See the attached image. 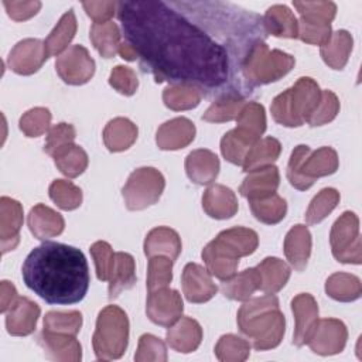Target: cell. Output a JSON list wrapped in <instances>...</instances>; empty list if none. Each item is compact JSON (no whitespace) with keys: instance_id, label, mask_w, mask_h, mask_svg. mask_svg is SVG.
<instances>
[{"instance_id":"cell-30","label":"cell","mask_w":362,"mask_h":362,"mask_svg":"<svg viewBox=\"0 0 362 362\" xmlns=\"http://www.w3.org/2000/svg\"><path fill=\"white\" fill-rule=\"evenodd\" d=\"M354 38L346 30L334 31L329 40L321 45L320 54L322 61L332 69H342L352 51Z\"/></svg>"},{"instance_id":"cell-7","label":"cell","mask_w":362,"mask_h":362,"mask_svg":"<svg viewBox=\"0 0 362 362\" xmlns=\"http://www.w3.org/2000/svg\"><path fill=\"white\" fill-rule=\"evenodd\" d=\"M338 154L332 147L324 146L315 151L305 144L297 146L290 156L287 164L288 182L300 189L305 191L320 177H327L338 170Z\"/></svg>"},{"instance_id":"cell-15","label":"cell","mask_w":362,"mask_h":362,"mask_svg":"<svg viewBox=\"0 0 362 362\" xmlns=\"http://www.w3.org/2000/svg\"><path fill=\"white\" fill-rule=\"evenodd\" d=\"M182 293L189 303H206L218 291L211 273L198 263L185 264L181 276Z\"/></svg>"},{"instance_id":"cell-23","label":"cell","mask_w":362,"mask_h":362,"mask_svg":"<svg viewBox=\"0 0 362 362\" xmlns=\"http://www.w3.org/2000/svg\"><path fill=\"white\" fill-rule=\"evenodd\" d=\"M219 168L218 156L206 148L194 150L185 158V173L188 178L198 185H208L215 181Z\"/></svg>"},{"instance_id":"cell-13","label":"cell","mask_w":362,"mask_h":362,"mask_svg":"<svg viewBox=\"0 0 362 362\" xmlns=\"http://www.w3.org/2000/svg\"><path fill=\"white\" fill-rule=\"evenodd\" d=\"M184 310L181 294L173 288H158L148 293L146 313L150 321L161 327H170L181 318Z\"/></svg>"},{"instance_id":"cell-22","label":"cell","mask_w":362,"mask_h":362,"mask_svg":"<svg viewBox=\"0 0 362 362\" xmlns=\"http://www.w3.org/2000/svg\"><path fill=\"white\" fill-rule=\"evenodd\" d=\"M167 344L177 352H194L202 341V328L199 322L191 317H181L168 327L165 334Z\"/></svg>"},{"instance_id":"cell-53","label":"cell","mask_w":362,"mask_h":362,"mask_svg":"<svg viewBox=\"0 0 362 362\" xmlns=\"http://www.w3.org/2000/svg\"><path fill=\"white\" fill-rule=\"evenodd\" d=\"M90 255L95 263L96 276L100 281H109L112 269L115 266V256L112 246L105 240H98L90 246Z\"/></svg>"},{"instance_id":"cell-18","label":"cell","mask_w":362,"mask_h":362,"mask_svg":"<svg viewBox=\"0 0 362 362\" xmlns=\"http://www.w3.org/2000/svg\"><path fill=\"white\" fill-rule=\"evenodd\" d=\"M40 305L27 297H17L6 314V328L10 335L25 337L34 332L40 317Z\"/></svg>"},{"instance_id":"cell-14","label":"cell","mask_w":362,"mask_h":362,"mask_svg":"<svg viewBox=\"0 0 362 362\" xmlns=\"http://www.w3.org/2000/svg\"><path fill=\"white\" fill-rule=\"evenodd\" d=\"M45 42L38 38H25L18 41L8 54L7 65L18 75H33L48 58Z\"/></svg>"},{"instance_id":"cell-28","label":"cell","mask_w":362,"mask_h":362,"mask_svg":"<svg viewBox=\"0 0 362 362\" xmlns=\"http://www.w3.org/2000/svg\"><path fill=\"white\" fill-rule=\"evenodd\" d=\"M262 21L266 34L281 38H297L298 35V21L294 13L284 4L269 7Z\"/></svg>"},{"instance_id":"cell-49","label":"cell","mask_w":362,"mask_h":362,"mask_svg":"<svg viewBox=\"0 0 362 362\" xmlns=\"http://www.w3.org/2000/svg\"><path fill=\"white\" fill-rule=\"evenodd\" d=\"M147 267V290L154 291L167 287L173 280V263L167 256H151L148 257Z\"/></svg>"},{"instance_id":"cell-6","label":"cell","mask_w":362,"mask_h":362,"mask_svg":"<svg viewBox=\"0 0 362 362\" xmlns=\"http://www.w3.org/2000/svg\"><path fill=\"white\" fill-rule=\"evenodd\" d=\"M294 64L293 55L280 49H270L264 41H257L250 47L242 64L240 72L245 88L252 90L256 86L276 82L287 75Z\"/></svg>"},{"instance_id":"cell-3","label":"cell","mask_w":362,"mask_h":362,"mask_svg":"<svg viewBox=\"0 0 362 362\" xmlns=\"http://www.w3.org/2000/svg\"><path fill=\"white\" fill-rule=\"evenodd\" d=\"M238 327L257 351L279 346L286 331V318L279 308V298L266 294L246 300L238 311Z\"/></svg>"},{"instance_id":"cell-2","label":"cell","mask_w":362,"mask_h":362,"mask_svg":"<svg viewBox=\"0 0 362 362\" xmlns=\"http://www.w3.org/2000/svg\"><path fill=\"white\" fill-rule=\"evenodd\" d=\"M21 274L25 286L48 304L79 303L89 288L85 255L69 245L44 242L25 257Z\"/></svg>"},{"instance_id":"cell-29","label":"cell","mask_w":362,"mask_h":362,"mask_svg":"<svg viewBox=\"0 0 362 362\" xmlns=\"http://www.w3.org/2000/svg\"><path fill=\"white\" fill-rule=\"evenodd\" d=\"M137 133V126L132 120L126 117H115L105 126L103 143L109 151H124L133 146Z\"/></svg>"},{"instance_id":"cell-41","label":"cell","mask_w":362,"mask_h":362,"mask_svg":"<svg viewBox=\"0 0 362 362\" xmlns=\"http://www.w3.org/2000/svg\"><path fill=\"white\" fill-rule=\"evenodd\" d=\"M90 41L103 58H113L120 47V30L116 23L107 21L90 27Z\"/></svg>"},{"instance_id":"cell-27","label":"cell","mask_w":362,"mask_h":362,"mask_svg":"<svg viewBox=\"0 0 362 362\" xmlns=\"http://www.w3.org/2000/svg\"><path fill=\"white\" fill-rule=\"evenodd\" d=\"M144 253L146 256H167L175 260L182 249L180 235L167 226H157L151 229L144 239Z\"/></svg>"},{"instance_id":"cell-8","label":"cell","mask_w":362,"mask_h":362,"mask_svg":"<svg viewBox=\"0 0 362 362\" xmlns=\"http://www.w3.org/2000/svg\"><path fill=\"white\" fill-rule=\"evenodd\" d=\"M129 344V318L117 305H107L99 311L96 328L92 337L93 351L98 359H119Z\"/></svg>"},{"instance_id":"cell-59","label":"cell","mask_w":362,"mask_h":362,"mask_svg":"<svg viewBox=\"0 0 362 362\" xmlns=\"http://www.w3.org/2000/svg\"><path fill=\"white\" fill-rule=\"evenodd\" d=\"M17 290L13 283L3 280L0 284V311L7 313V310L17 300Z\"/></svg>"},{"instance_id":"cell-36","label":"cell","mask_w":362,"mask_h":362,"mask_svg":"<svg viewBox=\"0 0 362 362\" xmlns=\"http://www.w3.org/2000/svg\"><path fill=\"white\" fill-rule=\"evenodd\" d=\"M281 153V144L274 137H264L257 140L247 151L242 168L245 173L272 165Z\"/></svg>"},{"instance_id":"cell-1","label":"cell","mask_w":362,"mask_h":362,"mask_svg":"<svg viewBox=\"0 0 362 362\" xmlns=\"http://www.w3.org/2000/svg\"><path fill=\"white\" fill-rule=\"evenodd\" d=\"M188 6L189 14L174 3L133 0L117 1L116 11L126 42L156 82L188 83L208 95L238 93L230 83L236 74L242 76L250 47L266 37L262 18L222 3L208 11L204 3L202 10L198 3Z\"/></svg>"},{"instance_id":"cell-58","label":"cell","mask_w":362,"mask_h":362,"mask_svg":"<svg viewBox=\"0 0 362 362\" xmlns=\"http://www.w3.org/2000/svg\"><path fill=\"white\" fill-rule=\"evenodd\" d=\"M6 11L14 21H24L35 16L41 8V1H3Z\"/></svg>"},{"instance_id":"cell-11","label":"cell","mask_w":362,"mask_h":362,"mask_svg":"<svg viewBox=\"0 0 362 362\" xmlns=\"http://www.w3.org/2000/svg\"><path fill=\"white\" fill-rule=\"evenodd\" d=\"M59 78L68 85H83L95 74V61L83 45H72L55 61Z\"/></svg>"},{"instance_id":"cell-16","label":"cell","mask_w":362,"mask_h":362,"mask_svg":"<svg viewBox=\"0 0 362 362\" xmlns=\"http://www.w3.org/2000/svg\"><path fill=\"white\" fill-rule=\"evenodd\" d=\"M291 311L296 320L293 344L303 346L308 342L318 322V304L311 294L300 293L291 300Z\"/></svg>"},{"instance_id":"cell-45","label":"cell","mask_w":362,"mask_h":362,"mask_svg":"<svg viewBox=\"0 0 362 362\" xmlns=\"http://www.w3.org/2000/svg\"><path fill=\"white\" fill-rule=\"evenodd\" d=\"M250 354V344L233 334L222 335L215 345V355L221 362H243Z\"/></svg>"},{"instance_id":"cell-54","label":"cell","mask_w":362,"mask_h":362,"mask_svg":"<svg viewBox=\"0 0 362 362\" xmlns=\"http://www.w3.org/2000/svg\"><path fill=\"white\" fill-rule=\"evenodd\" d=\"M109 85L124 96H132L139 88L136 72L124 65H116L109 76Z\"/></svg>"},{"instance_id":"cell-55","label":"cell","mask_w":362,"mask_h":362,"mask_svg":"<svg viewBox=\"0 0 362 362\" xmlns=\"http://www.w3.org/2000/svg\"><path fill=\"white\" fill-rule=\"evenodd\" d=\"M75 137H76V132H75V127L72 124H69V123H58V124L52 126L48 130L45 146H44V151L47 154L52 156L59 148H62V147H65L68 144H72Z\"/></svg>"},{"instance_id":"cell-12","label":"cell","mask_w":362,"mask_h":362,"mask_svg":"<svg viewBox=\"0 0 362 362\" xmlns=\"http://www.w3.org/2000/svg\"><path fill=\"white\" fill-rule=\"evenodd\" d=\"M348 339L345 324L337 318L318 320L307 345L314 354L328 356L344 351Z\"/></svg>"},{"instance_id":"cell-48","label":"cell","mask_w":362,"mask_h":362,"mask_svg":"<svg viewBox=\"0 0 362 362\" xmlns=\"http://www.w3.org/2000/svg\"><path fill=\"white\" fill-rule=\"evenodd\" d=\"M82 327V314L79 311H49L44 317V329L49 332L75 335Z\"/></svg>"},{"instance_id":"cell-60","label":"cell","mask_w":362,"mask_h":362,"mask_svg":"<svg viewBox=\"0 0 362 362\" xmlns=\"http://www.w3.org/2000/svg\"><path fill=\"white\" fill-rule=\"evenodd\" d=\"M119 54L123 59L126 61H136L137 59V54L136 51L132 48V45L129 42H122L119 47Z\"/></svg>"},{"instance_id":"cell-46","label":"cell","mask_w":362,"mask_h":362,"mask_svg":"<svg viewBox=\"0 0 362 362\" xmlns=\"http://www.w3.org/2000/svg\"><path fill=\"white\" fill-rule=\"evenodd\" d=\"M49 198L64 211H72L82 204V191L66 180H55L49 185Z\"/></svg>"},{"instance_id":"cell-26","label":"cell","mask_w":362,"mask_h":362,"mask_svg":"<svg viewBox=\"0 0 362 362\" xmlns=\"http://www.w3.org/2000/svg\"><path fill=\"white\" fill-rule=\"evenodd\" d=\"M311 233L305 225H294L284 238V255L288 263L297 272H303L307 267L311 255Z\"/></svg>"},{"instance_id":"cell-31","label":"cell","mask_w":362,"mask_h":362,"mask_svg":"<svg viewBox=\"0 0 362 362\" xmlns=\"http://www.w3.org/2000/svg\"><path fill=\"white\" fill-rule=\"evenodd\" d=\"M260 274V288L266 294H276L288 281L291 270L279 257H266L256 266Z\"/></svg>"},{"instance_id":"cell-21","label":"cell","mask_w":362,"mask_h":362,"mask_svg":"<svg viewBox=\"0 0 362 362\" xmlns=\"http://www.w3.org/2000/svg\"><path fill=\"white\" fill-rule=\"evenodd\" d=\"M280 184V174L276 165H266L249 171L247 177L239 187L242 197L247 199H259L274 194Z\"/></svg>"},{"instance_id":"cell-57","label":"cell","mask_w":362,"mask_h":362,"mask_svg":"<svg viewBox=\"0 0 362 362\" xmlns=\"http://www.w3.org/2000/svg\"><path fill=\"white\" fill-rule=\"evenodd\" d=\"M82 6L86 14L93 20V24L110 21V17H113L117 10L116 1H83Z\"/></svg>"},{"instance_id":"cell-20","label":"cell","mask_w":362,"mask_h":362,"mask_svg":"<svg viewBox=\"0 0 362 362\" xmlns=\"http://www.w3.org/2000/svg\"><path fill=\"white\" fill-rule=\"evenodd\" d=\"M195 139V126L187 117H174L163 123L156 133V143L161 150H180Z\"/></svg>"},{"instance_id":"cell-17","label":"cell","mask_w":362,"mask_h":362,"mask_svg":"<svg viewBox=\"0 0 362 362\" xmlns=\"http://www.w3.org/2000/svg\"><path fill=\"white\" fill-rule=\"evenodd\" d=\"M48 359L57 362H79L82 359V346L75 335L49 332L42 329L37 338Z\"/></svg>"},{"instance_id":"cell-4","label":"cell","mask_w":362,"mask_h":362,"mask_svg":"<svg viewBox=\"0 0 362 362\" xmlns=\"http://www.w3.org/2000/svg\"><path fill=\"white\" fill-rule=\"evenodd\" d=\"M259 245L253 229L235 226L225 229L202 249V260L211 276L225 281L236 274L239 259L252 255Z\"/></svg>"},{"instance_id":"cell-5","label":"cell","mask_w":362,"mask_h":362,"mask_svg":"<svg viewBox=\"0 0 362 362\" xmlns=\"http://www.w3.org/2000/svg\"><path fill=\"white\" fill-rule=\"evenodd\" d=\"M320 99L321 89L318 83L313 78L303 76L273 99L272 116L281 126L298 127L308 120Z\"/></svg>"},{"instance_id":"cell-24","label":"cell","mask_w":362,"mask_h":362,"mask_svg":"<svg viewBox=\"0 0 362 362\" xmlns=\"http://www.w3.org/2000/svg\"><path fill=\"white\" fill-rule=\"evenodd\" d=\"M27 223L31 233L40 240H48L64 232L65 221L61 214L44 204H37L30 209Z\"/></svg>"},{"instance_id":"cell-33","label":"cell","mask_w":362,"mask_h":362,"mask_svg":"<svg viewBox=\"0 0 362 362\" xmlns=\"http://www.w3.org/2000/svg\"><path fill=\"white\" fill-rule=\"evenodd\" d=\"M257 140L260 139L239 127H235L225 133L221 139V153L226 161L235 165H242L247 151Z\"/></svg>"},{"instance_id":"cell-39","label":"cell","mask_w":362,"mask_h":362,"mask_svg":"<svg viewBox=\"0 0 362 362\" xmlns=\"http://www.w3.org/2000/svg\"><path fill=\"white\" fill-rule=\"evenodd\" d=\"M245 103H246V100H245L243 95L225 93L222 96H218V99H215L212 102V105L202 115V119L205 122H211V123L230 122L238 117V115Z\"/></svg>"},{"instance_id":"cell-56","label":"cell","mask_w":362,"mask_h":362,"mask_svg":"<svg viewBox=\"0 0 362 362\" xmlns=\"http://www.w3.org/2000/svg\"><path fill=\"white\" fill-rule=\"evenodd\" d=\"M298 21V35L297 38H300L303 42L307 44H313V45H322L325 44L331 34V25H317V24H311L303 20H297Z\"/></svg>"},{"instance_id":"cell-43","label":"cell","mask_w":362,"mask_h":362,"mask_svg":"<svg viewBox=\"0 0 362 362\" xmlns=\"http://www.w3.org/2000/svg\"><path fill=\"white\" fill-rule=\"evenodd\" d=\"M293 6L297 8L300 20L317 25H331L337 14L334 1H293Z\"/></svg>"},{"instance_id":"cell-50","label":"cell","mask_w":362,"mask_h":362,"mask_svg":"<svg viewBox=\"0 0 362 362\" xmlns=\"http://www.w3.org/2000/svg\"><path fill=\"white\" fill-rule=\"evenodd\" d=\"M51 117V112L47 107H33L20 117L18 126L27 137H38L49 130Z\"/></svg>"},{"instance_id":"cell-9","label":"cell","mask_w":362,"mask_h":362,"mask_svg":"<svg viewBox=\"0 0 362 362\" xmlns=\"http://www.w3.org/2000/svg\"><path fill=\"white\" fill-rule=\"evenodd\" d=\"M165 187L163 174L154 167H140L134 170L124 187L122 195L126 208L130 211H141L156 204Z\"/></svg>"},{"instance_id":"cell-19","label":"cell","mask_w":362,"mask_h":362,"mask_svg":"<svg viewBox=\"0 0 362 362\" xmlns=\"http://www.w3.org/2000/svg\"><path fill=\"white\" fill-rule=\"evenodd\" d=\"M23 226V206L18 201L1 197L0 199V240L1 253L16 249L20 242V229Z\"/></svg>"},{"instance_id":"cell-25","label":"cell","mask_w":362,"mask_h":362,"mask_svg":"<svg viewBox=\"0 0 362 362\" xmlns=\"http://www.w3.org/2000/svg\"><path fill=\"white\" fill-rule=\"evenodd\" d=\"M202 208L214 219H228L238 212V198L230 188L214 184L202 195Z\"/></svg>"},{"instance_id":"cell-42","label":"cell","mask_w":362,"mask_h":362,"mask_svg":"<svg viewBox=\"0 0 362 362\" xmlns=\"http://www.w3.org/2000/svg\"><path fill=\"white\" fill-rule=\"evenodd\" d=\"M249 205H250V211L253 214V216L266 225H276L280 221H283V218L287 214V202L284 198H281L280 195H277L276 192L264 197V198H259V199H249Z\"/></svg>"},{"instance_id":"cell-44","label":"cell","mask_w":362,"mask_h":362,"mask_svg":"<svg viewBox=\"0 0 362 362\" xmlns=\"http://www.w3.org/2000/svg\"><path fill=\"white\" fill-rule=\"evenodd\" d=\"M339 192L335 188H322L310 202L305 212V222L317 225L324 221L339 204Z\"/></svg>"},{"instance_id":"cell-47","label":"cell","mask_w":362,"mask_h":362,"mask_svg":"<svg viewBox=\"0 0 362 362\" xmlns=\"http://www.w3.org/2000/svg\"><path fill=\"white\" fill-rule=\"evenodd\" d=\"M239 129L260 139L266 130V113L263 105L257 102H246L236 117Z\"/></svg>"},{"instance_id":"cell-40","label":"cell","mask_w":362,"mask_h":362,"mask_svg":"<svg viewBox=\"0 0 362 362\" xmlns=\"http://www.w3.org/2000/svg\"><path fill=\"white\" fill-rule=\"evenodd\" d=\"M52 158L57 168L68 178H75L81 175L86 170L89 163L86 151L81 146H76L74 143L55 151L52 154Z\"/></svg>"},{"instance_id":"cell-37","label":"cell","mask_w":362,"mask_h":362,"mask_svg":"<svg viewBox=\"0 0 362 362\" xmlns=\"http://www.w3.org/2000/svg\"><path fill=\"white\" fill-rule=\"evenodd\" d=\"M325 293L335 301L349 303L355 301L362 294V284L359 277L349 273H334L325 281Z\"/></svg>"},{"instance_id":"cell-35","label":"cell","mask_w":362,"mask_h":362,"mask_svg":"<svg viewBox=\"0 0 362 362\" xmlns=\"http://www.w3.org/2000/svg\"><path fill=\"white\" fill-rule=\"evenodd\" d=\"M76 17L72 8H69L57 23V25L54 27V30L49 33V35L47 37L45 42V48L48 51V55H61L62 52L66 51L68 45L71 44V41L74 40L75 34H76Z\"/></svg>"},{"instance_id":"cell-34","label":"cell","mask_w":362,"mask_h":362,"mask_svg":"<svg viewBox=\"0 0 362 362\" xmlns=\"http://www.w3.org/2000/svg\"><path fill=\"white\" fill-rule=\"evenodd\" d=\"M136 284V263L132 255L117 252L115 266L109 279V298H116L123 290H129Z\"/></svg>"},{"instance_id":"cell-38","label":"cell","mask_w":362,"mask_h":362,"mask_svg":"<svg viewBox=\"0 0 362 362\" xmlns=\"http://www.w3.org/2000/svg\"><path fill=\"white\" fill-rule=\"evenodd\" d=\"M202 92L194 85L171 83L163 90V102L171 110H189L199 105Z\"/></svg>"},{"instance_id":"cell-10","label":"cell","mask_w":362,"mask_h":362,"mask_svg":"<svg viewBox=\"0 0 362 362\" xmlns=\"http://www.w3.org/2000/svg\"><path fill=\"white\" fill-rule=\"evenodd\" d=\"M329 243L332 256L341 263L361 264L362 262V240L359 236V219L345 211L332 225L329 232Z\"/></svg>"},{"instance_id":"cell-32","label":"cell","mask_w":362,"mask_h":362,"mask_svg":"<svg viewBox=\"0 0 362 362\" xmlns=\"http://www.w3.org/2000/svg\"><path fill=\"white\" fill-rule=\"evenodd\" d=\"M260 288V274L256 267L246 269L239 274H233L221 286L222 294L235 301H246Z\"/></svg>"},{"instance_id":"cell-52","label":"cell","mask_w":362,"mask_h":362,"mask_svg":"<svg viewBox=\"0 0 362 362\" xmlns=\"http://www.w3.org/2000/svg\"><path fill=\"white\" fill-rule=\"evenodd\" d=\"M339 112V100L332 90H321V99L307 123L310 126H322L332 122Z\"/></svg>"},{"instance_id":"cell-51","label":"cell","mask_w":362,"mask_h":362,"mask_svg":"<svg viewBox=\"0 0 362 362\" xmlns=\"http://www.w3.org/2000/svg\"><path fill=\"white\" fill-rule=\"evenodd\" d=\"M134 361L137 362H165L167 348L165 344L151 334H143L139 338L137 351L134 354Z\"/></svg>"}]
</instances>
